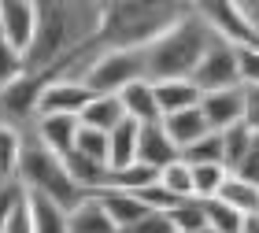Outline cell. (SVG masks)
I'll use <instances>...</instances> for the list:
<instances>
[{
    "mask_svg": "<svg viewBox=\"0 0 259 233\" xmlns=\"http://www.w3.org/2000/svg\"><path fill=\"white\" fill-rule=\"evenodd\" d=\"M70 233H119V226L111 222V215L104 211L100 196L93 193L89 200H81L70 211Z\"/></svg>",
    "mask_w": 259,
    "mask_h": 233,
    "instance_id": "20",
    "label": "cell"
},
{
    "mask_svg": "<svg viewBox=\"0 0 259 233\" xmlns=\"http://www.w3.org/2000/svg\"><path fill=\"white\" fill-rule=\"evenodd\" d=\"M26 196V189H22V181H0V229H4L8 215L19 207V200Z\"/></svg>",
    "mask_w": 259,
    "mask_h": 233,
    "instance_id": "37",
    "label": "cell"
},
{
    "mask_svg": "<svg viewBox=\"0 0 259 233\" xmlns=\"http://www.w3.org/2000/svg\"><path fill=\"white\" fill-rule=\"evenodd\" d=\"M74 152L97 159V163H108V159H111V133H100V130L81 126V130H78V141H74ZM108 167H111V163H108Z\"/></svg>",
    "mask_w": 259,
    "mask_h": 233,
    "instance_id": "29",
    "label": "cell"
},
{
    "mask_svg": "<svg viewBox=\"0 0 259 233\" xmlns=\"http://www.w3.org/2000/svg\"><path fill=\"white\" fill-rule=\"evenodd\" d=\"M0 33L26 56L33 37H37V4H33V0H4V11H0Z\"/></svg>",
    "mask_w": 259,
    "mask_h": 233,
    "instance_id": "9",
    "label": "cell"
},
{
    "mask_svg": "<svg viewBox=\"0 0 259 233\" xmlns=\"http://www.w3.org/2000/svg\"><path fill=\"white\" fill-rule=\"evenodd\" d=\"M119 233H178V226H174L170 211H148L145 218H137L134 226H126Z\"/></svg>",
    "mask_w": 259,
    "mask_h": 233,
    "instance_id": "35",
    "label": "cell"
},
{
    "mask_svg": "<svg viewBox=\"0 0 259 233\" xmlns=\"http://www.w3.org/2000/svg\"><path fill=\"white\" fill-rule=\"evenodd\" d=\"M255 141V133L248 130V126H233V130H222V167H226L230 174L237 170V163L248 156V148Z\"/></svg>",
    "mask_w": 259,
    "mask_h": 233,
    "instance_id": "25",
    "label": "cell"
},
{
    "mask_svg": "<svg viewBox=\"0 0 259 233\" xmlns=\"http://www.w3.org/2000/svg\"><path fill=\"white\" fill-rule=\"evenodd\" d=\"M0 122H4V115H0Z\"/></svg>",
    "mask_w": 259,
    "mask_h": 233,
    "instance_id": "44",
    "label": "cell"
},
{
    "mask_svg": "<svg viewBox=\"0 0 259 233\" xmlns=\"http://www.w3.org/2000/svg\"><path fill=\"white\" fill-rule=\"evenodd\" d=\"M237 74L244 89H259V44H241L237 49Z\"/></svg>",
    "mask_w": 259,
    "mask_h": 233,
    "instance_id": "34",
    "label": "cell"
},
{
    "mask_svg": "<svg viewBox=\"0 0 259 233\" xmlns=\"http://www.w3.org/2000/svg\"><path fill=\"white\" fill-rule=\"evenodd\" d=\"M19 181H22V189H26V193L60 204L67 215L74 211L81 200H89V193H81L78 185H74V178H70L63 156L49 152V148H45L33 133H26V152H22Z\"/></svg>",
    "mask_w": 259,
    "mask_h": 233,
    "instance_id": "4",
    "label": "cell"
},
{
    "mask_svg": "<svg viewBox=\"0 0 259 233\" xmlns=\"http://www.w3.org/2000/svg\"><path fill=\"white\" fill-rule=\"evenodd\" d=\"M182 159V148L167 137L163 122H152V126H141V141H137V163H145L152 170H163L170 163Z\"/></svg>",
    "mask_w": 259,
    "mask_h": 233,
    "instance_id": "13",
    "label": "cell"
},
{
    "mask_svg": "<svg viewBox=\"0 0 259 233\" xmlns=\"http://www.w3.org/2000/svg\"><path fill=\"white\" fill-rule=\"evenodd\" d=\"M141 78H145V56L134 49H115V52H100L81 81L89 85L93 97H119L122 89H130Z\"/></svg>",
    "mask_w": 259,
    "mask_h": 233,
    "instance_id": "5",
    "label": "cell"
},
{
    "mask_svg": "<svg viewBox=\"0 0 259 233\" xmlns=\"http://www.w3.org/2000/svg\"><path fill=\"white\" fill-rule=\"evenodd\" d=\"M159 181V170L145 167V163H134L126 170H111V185L108 189H122V193H145L148 185Z\"/></svg>",
    "mask_w": 259,
    "mask_h": 233,
    "instance_id": "26",
    "label": "cell"
},
{
    "mask_svg": "<svg viewBox=\"0 0 259 233\" xmlns=\"http://www.w3.org/2000/svg\"><path fill=\"white\" fill-rule=\"evenodd\" d=\"M204 204V215H207V226L215 233H241L244 215H237L233 207H226L222 200H200Z\"/></svg>",
    "mask_w": 259,
    "mask_h": 233,
    "instance_id": "31",
    "label": "cell"
},
{
    "mask_svg": "<svg viewBox=\"0 0 259 233\" xmlns=\"http://www.w3.org/2000/svg\"><path fill=\"white\" fill-rule=\"evenodd\" d=\"M174 226H178V233H196V229H207V215H204V204L200 200H185L170 211Z\"/></svg>",
    "mask_w": 259,
    "mask_h": 233,
    "instance_id": "33",
    "label": "cell"
},
{
    "mask_svg": "<svg viewBox=\"0 0 259 233\" xmlns=\"http://www.w3.org/2000/svg\"><path fill=\"white\" fill-rule=\"evenodd\" d=\"M233 178H241V181H248V185H255V189H259V137L252 141L248 156H244V159L237 163V170H233Z\"/></svg>",
    "mask_w": 259,
    "mask_h": 233,
    "instance_id": "38",
    "label": "cell"
},
{
    "mask_svg": "<svg viewBox=\"0 0 259 233\" xmlns=\"http://www.w3.org/2000/svg\"><path fill=\"white\" fill-rule=\"evenodd\" d=\"M193 85L200 92H222V89H244L241 74H237V49L226 41H215L207 49V56L200 60V67L193 71Z\"/></svg>",
    "mask_w": 259,
    "mask_h": 233,
    "instance_id": "6",
    "label": "cell"
},
{
    "mask_svg": "<svg viewBox=\"0 0 259 233\" xmlns=\"http://www.w3.org/2000/svg\"><path fill=\"white\" fill-rule=\"evenodd\" d=\"M89 100H93V92L85 81H45L37 119L41 115H81L89 108Z\"/></svg>",
    "mask_w": 259,
    "mask_h": 233,
    "instance_id": "10",
    "label": "cell"
},
{
    "mask_svg": "<svg viewBox=\"0 0 259 233\" xmlns=\"http://www.w3.org/2000/svg\"><path fill=\"white\" fill-rule=\"evenodd\" d=\"M163 130H167V137L185 152V148H193L200 137L211 133V126H207V119H204V111H200V108H189V111L167 115V119H163Z\"/></svg>",
    "mask_w": 259,
    "mask_h": 233,
    "instance_id": "15",
    "label": "cell"
},
{
    "mask_svg": "<svg viewBox=\"0 0 259 233\" xmlns=\"http://www.w3.org/2000/svg\"><path fill=\"white\" fill-rule=\"evenodd\" d=\"M119 100H122V108H126V115L134 122H141V126L163 122V111H159V104H156V85H152L148 78H141L130 89H122Z\"/></svg>",
    "mask_w": 259,
    "mask_h": 233,
    "instance_id": "14",
    "label": "cell"
},
{
    "mask_svg": "<svg viewBox=\"0 0 259 233\" xmlns=\"http://www.w3.org/2000/svg\"><path fill=\"white\" fill-rule=\"evenodd\" d=\"M26 133L11 122H0V181H19L22 152H26Z\"/></svg>",
    "mask_w": 259,
    "mask_h": 233,
    "instance_id": "18",
    "label": "cell"
},
{
    "mask_svg": "<svg viewBox=\"0 0 259 233\" xmlns=\"http://www.w3.org/2000/svg\"><path fill=\"white\" fill-rule=\"evenodd\" d=\"M237 4H241V15L252 30V41L259 44V0H237Z\"/></svg>",
    "mask_w": 259,
    "mask_h": 233,
    "instance_id": "40",
    "label": "cell"
},
{
    "mask_svg": "<svg viewBox=\"0 0 259 233\" xmlns=\"http://www.w3.org/2000/svg\"><path fill=\"white\" fill-rule=\"evenodd\" d=\"M22 74H30L26 71V56H22L4 33H0V89L11 85V81H19Z\"/></svg>",
    "mask_w": 259,
    "mask_h": 233,
    "instance_id": "30",
    "label": "cell"
},
{
    "mask_svg": "<svg viewBox=\"0 0 259 233\" xmlns=\"http://www.w3.org/2000/svg\"><path fill=\"white\" fill-rule=\"evenodd\" d=\"M67 170H70V178H74V185L81 193H104L111 185V167L108 163H97V159H89V156H81V152H70L67 159Z\"/></svg>",
    "mask_w": 259,
    "mask_h": 233,
    "instance_id": "16",
    "label": "cell"
},
{
    "mask_svg": "<svg viewBox=\"0 0 259 233\" xmlns=\"http://www.w3.org/2000/svg\"><path fill=\"white\" fill-rule=\"evenodd\" d=\"M104 8L97 0H41L37 4V37L26 52L30 74H52L74 52L97 44L104 26Z\"/></svg>",
    "mask_w": 259,
    "mask_h": 233,
    "instance_id": "1",
    "label": "cell"
},
{
    "mask_svg": "<svg viewBox=\"0 0 259 233\" xmlns=\"http://www.w3.org/2000/svg\"><path fill=\"white\" fill-rule=\"evenodd\" d=\"M126 119H130V115H126V108H122L119 97H93L89 108L78 115L81 126H89V130H100V133H115Z\"/></svg>",
    "mask_w": 259,
    "mask_h": 233,
    "instance_id": "17",
    "label": "cell"
},
{
    "mask_svg": "<svg viewBox=\"0 0 259 233\" xmlns=\"http://www.w3.org/2000/svg\"><path fill=\"white\" fill-rule=\"evenodd\" d=\"M215 41H219L215 30L204 22V15H200L196 4H193V11L178 26H170L159 41H152L148 49H141V56H145V78L152 85H156V81H189Z\"/></svg>",
    "mask_w": 259,
    "mask_h": 233,
    "instance_id": "3",
    "label": "cell"
},
{
    "mask_svg": "<svg viewBox=\"0 0 259 233\" xmlns=\"http://www.w3.org/2000/svg\"><path fill=\"white\" fill-rule=\"evenodd\" d=\"M0 11H4V0H0Z\"/></svg>",
    "mask_w": 259,
    "mask_h": 233,
    "instance_id": "43",
    "label": "cell"
},
{
    "mask_svg": "<svg viewBox=\"0 0 259 233\" xmlns=\"http://www.w3.org/2000/svg\"><path fill=\"white\" fill-rule=\"evenodd\" d=\"M196 11L204 15L207 26L215 30L219 41L233 44V49H241V44H255L248 22H244V15H241V4H237V0H204V4H196Z\"/></svg>",
    "mask_w": 259,
    "mask_h": 233,
    "instance_id": "8",
    "label": "cell"
},
{
    "mask_svg": "<svg viewBox=\"0 0 259 233\" xmlns=\"http://www.w3.org/2000/svg\"><path fill=\"white\" fill-rule=\"evenodd\" d=\"M196 233H215V229H211V226H207V229H196Z\"/></svg>",
    "mask_w": 259,
    "mask_h": 233,
    "instance_id": "42",
    "label": "cell"
},
{
    "mask_svg": "<svg viewBox=\"0 0 259 233\" xmlns=\"http://www.w3.org/2000/svg\"><path fill=\"white\" fill-rule=\"evenodd\" d=\"M137 141H141V122L126 119L119 130L111 133V170H126L137 163Z\"/></svg>",
    "mask_w": 259,
    "mask_h": 233,
    "instance_id": "22",
    "label": "cell"
},
{
    "mask_svg": "<svg viewBox=\"0 0 259 233\" xmlns=\"http://www.w3.org/2000/svg\"><path fill=\"white\" fill-rule=\"evenodd\" d=\"M230 170L222 163H207V167H193V196L196 200H215L219 189L226 185Z\"/></svg>",
    "mask_w": 259,
    "mask_h": 233,
    "instance_id": "27",
    "label": "cell"
},
{
    "mask_svg": "<svg viewBox=\"0 0 259 233\" xmlns=\"http://www.w3.org/2000/svg\"><path fill=\"white\" fill-rule=\"evenodd\" d=\"M100 196V204H104V211L111 215V222L119 226V229H126V226H134L137 218H145L148 215V207L137 200L134 193H122V189H104V193H97Z\"/></svg>",
    "mask_w": 259,
    "mask_h": 233,
    "instance_id": "21",
    "label": "cell"
},
{
    "mask_svg": "<svg viewBox=\"0 0 259 233\" xmlns=\"http://www.w3.org/2000/svg\"><path fill=\"white\" fill-rule=\"evenodd\" d=\"M241 233H259V215H244V222H241Z\"/></svg>",
    "mask_w": 259,
    "mask_h": 233,
    "instance_id": "41",
    "label": "cell"
},
{
    "mask_svg": "<svg viewBox=\"0 0 259 233\" xmlns=\"http://www.w3.org/2000/svg\"><path fill=\"white\" fill-rule=\"evenodd\" d=\"M159 185H163L170 196H178V200H196V196H193V167H189L185 159L163 167V170H159Z\"/></svg>",
    "mask_w": 259,
    "mask_h": 233,
    "instance_id": "28",
    "label": "cell"
},
{
    "mask_svg": "<svg viewBox=\"0 0 259 233\" xmlns=\"http://www.w3.org/2000/svg\"><path fill=\"white\" fill-rule=\"evenodd\" d=\"M45 92V78L41 74H22L19 81L0 89V115L4 122L19 126V130H30L37 122V104Z\"/></svg>",
    "mask_w": 259,
    "mask_h": 233,
    "instance_id": "7",
    "label": "cell"
},
{
    "mask_svg": "<svg viewBox=\"0 0 259 233\" xmlns=\"http://www.w3.org/2000/svg\"><path fill=\"white\" fill-rule=\"evenodd\" d=\"M215 200H222L226 207H233L237 215H259V189L255 185H248V181H241V178H226V185L219 189V196Z\"/></svg>",
    "mask_w": 259,
    "mask_h": 233,
    "instance_id": "23",
    "label": "cell"
},
{
    "mask_svg": "<svg viewBox=\"0 0 259 233\" xmlns=\"http://www.w3.org/2000/svg\"><path fill=\"white\" fill-rule=\"evenodd\" d=\"M0 233H33V200H30V193L19 200V207L8 215V222Z\"/></svg>",
    "mask_w": 259,
    "mask_h": 233,
    "instance_id": "36",
    "label": "cell"
},
{
    "mask_svg": "<svg viewBox=\"0 0 259 233\" xmlns=\"http://www.w3.org/2000/svg\"><path fill=\"white\" fill-rule=\"evenodd\" d=\"M193 11V4H178V0H108L104 8V26L97 44L104 52L115 49H148L163 33Z\"/></svg>",
    "mask_w": 259,
    "mask_h": 233,
    "instance_id": "2",
    "label": "cell"
},
{
    "mask_svg": "<svg viewBox=\"0 0 259 233\" xmlns=\"http://www.w3.org/2000/svg\"><path fill=\"white\" fill-rule=\"evenodd\" d=\"M244 126L259 137V89H244Z\"/></svg>",
    "mask_w": 259,
    "mask_h": 233,
    "instance_id": "39",
    "label": "cell"
},
{
    "mask_svg": "<svg viewBox=\"0 0 259 233\" xmlns=\"http://www.w3.org/2000/svg\"><path fill=\"white\" fill-rule=\"evenodd\" d=\"M200 92L193 81H156V104L163 111V119L167 115H178V111H189V108H200Z\"/></svg>",
    "mask_w": 259,
    "mask_h": 233,
    "instance_id": "19",
    "label": "cell"
},
{
    "mask_svg": "<svg viewBox=\"0 0 259 233\" xmlns=\"http://www.w3.org/2000/svg\"><path fill=\"white\" fill-rule=\"evenodd\" d=\"M200 111L211 126V133L233 130L244 122V89H222V92H204L200 97Z\"/></svg>",
    "mask_w": 259,
    "mask_h": 233,
    "instance_id": "11",
    "label": "cell"
},
{
    "mask_svg": "<svg viewBox=\"0 0 259 233\" xmlns=\"http://www.w3.org/2000/svg\"><path fill=\"white\" fill-rule=\"evenodd\" d=\"M182 159L189 163V167H207V163H222V133H207L200 137L193 148H185Z\"/></svg>",
    "mask_w": 259,
    "mask_h": 233,
    "instance_id": "32",
    "label": "cell"
},
{
    "mask_svg": "<svg viewBox=\"0 0 259 233\" xmlns=\"http://www.w3.org/2000/svg\"><path fill=\"white\" fill-rule=\"evenodd\" d=\"M78 130H81L78 115H41V119L30 126V133L37 137V141H41L45 148H49V152L63 156V159H67L70 152H74Z\"/></svg>",
    "mask_w": 259,
    "mask_h": 233,
    "instance_id": "12",
    "label": "cell"
},
{
    "mask_svg": "<svg viewBox=\"0 0 259 233\" xmlns=\"http://www.w3.org/2000/svg\"><path fill=\"white\" fill-rule=\"evenodd\" d=\"M30 200H33V233H70V215L60 204L33 196V193H30Z\"/></svg>",
    "mask_w": 259,
    "mask_h": 233,
    "instance_id": "24",
    "label": "cell"
}]
</instances>
